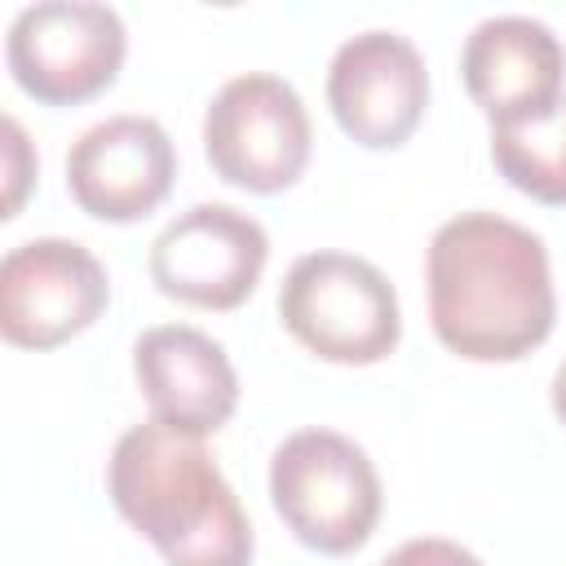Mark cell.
Instances as JSON below:
<instances>
[{
	"label": "cell",
	"instance_id": "cell-6",
	"mask_svg": "<svg viewBox=\"0 0 566 566\" xmlns=\"http://www.w3.org/2000/svg\"><path fill=\"white\" fill-rule=\"evenodd\" d=\"M128 53L124 22L111 4L40 0L27 4L4 40L18 88L44 106H75L115 84Z\"/></svg>",
	"mask_w": 566,
	"mask_h": 566
},
{
	"label": "cell",
	"instance_id": "cell-12",
	"mask_svg": "<svg viewBox=\"0 0 566 566\" xmlns=\"http://www.w3.org/2000/svg\"><path fill=\"white\" fill-rule=\"evenodd\" d=\"M133 376L150 420L181 438L217 433L239 407V376L226 349L186 323L146 327L133 345Z\"/></svg>",
	"mask_w": 566,
	"mask_h": 566
},
{
	"label": "cell",
	"instance_id": "cell-13",
	"mask_svg": "<svg viewBox=\"0 0 566 566\" xmlns=\"http://www.w3.org/2000/svg\"><path fill=\"white\" fill-rule=\"evenodd\" d=\"M491 164L535 203L566 208V102L548 119L491 128Z\"/></svg>",
	"mask_w": 566,
	"mask_h": 566
},
{
	"label": "cell",
	"instance_id": "cell-14",
	"mask_svg": "<svg viewBox=\"0 0 566 566\" xmlns=\"http://www.w3.org/2000/svg\"><path fill=\"white\" fill-rule=\"evenodd\" d=\"M380 566H482L469 548H460L455 539H438V535H424V539H407L398 544Z\"/></svg>",
	"mask_w": 566,
	"mask_h": 566
},
{
	"label": "cell",
	"instance_id": "cell-15",
	"mask_svg": "<svg viewBox=\"0 0 566 566\" xmlns=\"http://www.w3.org/2000/svg\"><path fill=\"white\" fill-rule=\"evenodd\" d=\"M4 150H9V199H4V217H18L22 186H27V177H35V168H27V137H22L18 119H4Z\"/></svg>",
	"mask_w": 566,
	"mask_h": 566
},
{
	"label": "cell",
	"instance_id": "cell-8",
	"mask_svg": "<svg viewBox=\"0 0 566 566\" xmlns=\"http://www.w3.org/2000/svg\"><path fill=\"white\" fill-rule=\"evenodd\" d=\"M270 256L256 217L230 203H195L150 243V279L164 296L195 310H234L252 296Z\"/></svg>",
	"mask_w": 566,
	"mask_h": 566
},
{
	"label": "cell",
	"instance_id": "cell-1",
	"mask_svg": "<svg viewBox=\"0 0 566 566\" xmlns=\"http://www.w3.org/2000/svg\"><path fill=\"white\" fill-rule=\"evenodd\" d=\"M433 336L469 363H513L539 349L557 318L548 248L500 212H460L424 256Z\"/></svg>",
	"mask_w": 566,
	"mask_h": 566
},
{
	"label": "cell",
	"instance_id": "cell-5",
	"mask_svg": "<svg viewBox=\"0 0 566 566\" xmlns=\"http://www.w3.org/2000/svg\"><path fill=\"white\" fill-rule=\"evenodd\" d=\"M203 155L212 172L239 190H287L310 164V115L301 93L270 71L226 80L203 115Z\"/></svg>",
	"mask_w": 566,
	"mask_h": 566
},
{
	"label": "cell",
	"instance_id": "cell-9",
	"mask_svg": "<svg viewBox=\"0 0 566 566\" xmlns=\"http://www.w3.org/2000/svg\"><path fill=\"white\" fill-rule=\"evenodd\" d=\"M327 106L340 133L358 146H402L429 106V71L420 49L398 31L349 35L327 66Z\"/></svg>",
	"mask_w": 566,
	"mask_h": 566
},
{
	"label": "cell",
	"instance_id": "cell-4",
	"mask_svg": "<svg viewBox=\"0 0 566 566\" xmlns=\"http://www.w3.org/2000/svg\"><path fill=\"white\" fill-rule=\"evenodd\" d=\"M283 327L318 358L367 367L398 349L402 314L394 283L354 252H305L279 287Z\"/></svg>",
	"mask_w": 566,
	"mask_h": 566
},
{
	"label": "cell",
	"instance_id": "cell-7",
	"mask_svg": "<svg viewBox=\"0 0 566 566\" xmlns=\"http://www.w3.org/2000/svg\"><path fill=\"white\" fill-rule=\"evenodd\" d=\"M106 305L111 279L75 239H27L0 261V332L18 349H57Z\"/></svg>",
	"mask_w": 566,
	"mask_h": 566
},
{
	"label": "cell",
	"instance_id": "cell-11",
	"mask_svg": "<svg viewBox=\"0 0 566 566\" xmlns=\"http://www.w3.org/2000/svg\"><path fill=\"white\" fill-rule=\"evenodd\" d=\"M177 177V150L159 119L111 115L84 128L66 150V190L97 221H137L155 212Z\"/></svg>",
	"mask_w": 566,
	"mask_h": 566
},
{
	"label": "cell",
	"instance_id": "cell-2",
	"mask_svg": "<svg viewBox=\"0 0 566 566\" xmlns=\"http://www.w3.org/2000/svg\"><path fill=\"white\" fill-rule=\"evenodd\" d=\"M106 491L168 566H252V522L203 438L133 424L111 451Z\"/></svg>",
	"mask_w": 566,
	"mask_h": 566
},
{
	"label": "cell",
	"instance_id": "cell-16",
	"mask_svg": "<svg viewBox=\"0 0 566 566\" xmlns=\"http://www.w3.org/2000/svg\"><path fill=\"white\" fill-rule=\"evenodd\" d=\"M548 394H553V416L566 424V363L553 371V389Z\"/></svg>",
	"mask_w": 566,
	"mask_h": 566
},
{
	"label": "cell",
	"instance_id": "cell-3",
	"mask_svg": "<svg viewBox=\"0 0 566 566\" xmlns=\"http://www.w3.org/2000/svg\"><path fill=\"white\" fill-rule=\"evenodd\" d=\"M270 500L314 553H358L380 522V478L367 451L336 429H296L270 455Z\"/></svg>",
	"mask_w": 566,
	"mask_h": 566
},
{
	"label": "cell",
	"instance_id": "cell-10",
	"mask_svg": "<svg viewBox=\"0 0 566 566\" xmlns=\"http://www.w3.org/2000/svg\"><path fill=\"white\" fill-rule=\"evenodd\" d=\"M460 75L491 128L548 119L566 102V49L544 22L522 13L478 22L460 49Z\"/></svg>",
	"mask_w": 566,
	"mask_h": 566
}]
</instances>
